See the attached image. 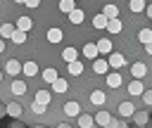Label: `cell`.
Listing matches in <instances>:
<instances>
[{
  "label": "cell",
  "mask_w": 152,
  "mask_h": 128,
  "mask_svg": "<svg viewBox=\"0 0 152 128\" xmlns=\"http://www.w3.org/2000/svg\"><path fill=\"white\" fill-rule=\"evenodd\" d=\"M107 62H109V66H112V69H121V66L126 64V59H124V55H121V52H112V55L107 57Z\"/></svg>",
  "instance_id": "6da1fadb"
},
{
  "label": "cell",
  "mask_w": 152,
  "mask_h": 128,
  "mask_svg": "<svg viewBox=\"0 0 152 128\" xmlns=\"http://www.w3.org/2000/svg\"><path fill=\"white\" fill-rule=\"evenodd\" d=\"M142 92H145V88H142V81H140V78H133V81L128 83V95L138 97V95H142Z\"/></svg>",
  "instance_id": "7a4b0ae2"
},
{
  "label": "cell",
  "mask_w": 152,
  "mask_h": 128,
  "mask_svg": "<svg viewBox=\"0 0 152 128\" xmlns=\"http://www.w3.org/2000/svg\"><path fill=\"white\" fill-rule=\"evenodd\" d=\"M147 73V66L142 64V62H135V64H131V76L133 78H142Z\"/></svg>",
  "instance_id": "3957f363"
},
{
  "label": "cell",
  "mask_w": 152,
  "mask_h": 128,
  "mask_svg": "<svg viewBox=\"0 0 152 128\" xmlns=\"http://www.w3.org/2000/svg\"><path fill=\"white\" fill-rule=\"evenodd\" d=\"M64 114H66V116H78V114H81V104H78L76 100L66 102V104H64Z\"/></svg>",
  "instance_id": "277c9868"
},
{
  "label": "cell",
  "mask_w": 152,
  "mask_h": 128,
  "mask_svg": "<svg viewBox=\"0 0 152 128\" xmlns=\"http://www.w3.org/2000/svg\"><path fill=\"white\" fill-rule=\"evenodd\" d=\"M119 114H121V116H126V119H133V114H135L133 102H121V104H119Z\"/></svg>",
  "instance_id": "5b68a950"
},
{
  "label": "cell",
  "mask_w": 152,
  "mask_h": 128,
  "mask_svg": "<svg viewBox=\"0 0 152 128\" xmlns=\"http://www.w3.org/2000/svg\"><path fill=\"white\" fill-rule=\"evenodd\" d=\"M133 123H135V126H142V128L150 126V114H147V111H135V114H133Z\"/></svg>",
  "instance_id": "8992f818"
},
{
  "label": "cell",
  "mask_w": 152,
  "mask_h": 128,
  "mask_svg": "<svg viewBox=\"0 0 152 128\" xmlns=\"http://www.w3.org/2000/svg\"><path fill=\"white\" fill-rule=\"evenodd\" d=\"M102 14H104L107 19H116V17H119V7H116L114 2H107V5L102 7Z\"/></svg>",
  "instance_id": "52a82bcc"
},
{
  "label": "cell",
  "mask_w": 152,
  "mask_h": 128,
  "mask_svg": "<svg viewBox=\"0 0 152 128\" xmlns=\"http://www.w3.org/2000/svg\"><path fill=\"white\" fill-rule=\"evenodd\" d=\"M83 55H86L88 59H93V62H95V59H97V55H100V50H97V43H88V45L83 47Z\"/></svg>",
  "instance_id": "ba28073f"
},
{
  "label": "cell",
  "mask_w": 152,
  "mask_h": 128,
  "mask_svg": "<svg viewBox=\"0 0 152 128\" xmlns=\"http://www.w3.org/2000/svg\"><path fill=\"white\" fill-rule=\"evenodd\" d=\"M62 59H64L66 64L76 62V59H78V50H76V47H64V52H62Z\"/></svg>",
  "instance_id": "9c48e42d"
},
{
  "label": "cell",
  "mask_w": 152,
  "mask_h": 128,
  "mask_svg": "<svg viewBox=\"0 0 152 128\" xmlns=\"http://www.w3.org/2000/svg\"><path fill=\"white\" fill-rule=\"evenodd\" d=\"M5 71H7L10 76H17L19 71H24V64H19L17 59H10V62H7V66H5Z\"/></svg>",
  "instance_id": "30bf717a"
},
{
  "label": "cell",
  "mask_w": 152,
  "mask_h": 128,
  "mask_svg": "<svg viewBox=\"0 0 152 128\" xmlns=\"http://www.w3.org/2000/svg\"><path fill=\"white\" fill-rule=\"evenodd\" d=\"M24 92H26V83H24L21 78L12 81V95H14V97H21Z\"/></svg>",
  "instance_id": "8fae6325"
},
{
  "label": "cell",
  "mask_w": 152,
  "mask_h": 128,
  "mask_svg": "<svg viewBox=\"0 0 152 128\" xmlns=\"http://www.w3.org/2000/svg\"><path fill=\"white\" fill-rule=\"evenodd\" d=\"M97 50H100V55H112V40L109 38H100L97 40Z\"/></svg>",
  "instance_id": "7c38bea8"
},
{
  "label": "cell",
  "mask_w": 152,
  "mask_h": 128,
  "mask_svg": "<svg viewBox=\"0 0 152 128\" xmlns=\"http://www.w3.org/2000/svg\"><path fill=\"white\" fill-rule=\"evenodd\" d=\"M93 71L95 73H107L109 71V62L107 59H95L93 62Z\"/></svg>",
  "instance_id": "4fadbf2b"
},
{
  "label": "cell",
  "mask_w": 152,
  "mask_h": 128,
  "mask_svg": "<svg viewBox=\"0 0 152 128\" xmlns=\"http://www.w3.org/2000/svg\"><path fill=\"white\" fill-rule=\"evenodd\" d=\"M31 26H33V19H31V17H19V19H17V28H19V31L26 33Z\"/></svg>",
  "instance_id": "5bb4252c"
},
{
  "label": "cell",
  "mask_w": 152,
  "mask_h": 128,
  "mask_svg": "<svg viewBox=\"0 0 152 128\" xmlns=\"http://www.w3.org/2000/svg\"><path fill=\"white\" fill-rule=\"evenodd\" d=\"M17 31V24H2L0 26V38H12Z\"/></svg>",
  "instance_id": "9a60e30c"
},
{
  "label": "cell",
  "mask_w": 152,
  "mask_h": 128,
  "mask_svg": "<svg viewBox=\"0 0 152 128\" xmlns=\"http://www.w3.org/2000/svg\"><path fill=\"white\" fill-rule=\"evenodd\" d=\"M78 126H81V128H93V126H95V116L81 114V116H78Z\"/></svg>",
  "instance_id": "2e32d148"
},
{
  "label": "cell",
  "mask_w": 152,
  "mask_h": 128,
  "mask_svg": "<svg viewBox=\"0 0 152 128\" xmlns=\"http://www.w3.org/2000/svg\"><path fill=\"white\" fill-rule=\"evenodd\" d=\"M107 24H109V19H107L102 12L93 17V26H95V28H107Z\"/></svg>",
  "instance_id": "e0dca14e"
},
{
  "label": "cell",
  "mask_w": 152,
  "mask_h": 128,
  "mask_svg": "<svg viewBox=\"0 0 152 128\" xmlns=\"http://www.w3.org/2000/svg\"><path fill=\"white\" fill-rule=\"evenodd\" d=\"M121 28H124V24H121L119 17H116V19H109V24H107V31H109V33H121Z\"/></svg>",
  "instance_id": "ac0fdd59"
},
{
  "label": "cell",
  "mask_w": 152,
  "mask_h": 128,
  "mask_svg": "<svg viewBox=\"0 0 152 128\" xmlns=\"http://www.w3.org/2000/svg\"><path fill=\"white\" fill-rule=\"evenodd\" d=\"M62 38H64L62 28H50V31H48V40H50V43H62Z\"/></svg>",
  "instance_id": "d6986e66"
},
{
  "label": "cell",
  "mask_w": 152,
  "mask_h": 128,
  "mask_svg": "<svg viewBox=\"0 0 152 128\" xmlns=\"http://www.w3.org/2000/svg\"><path fill=\"white\" fill-rule=\"evenodd\" d=\"M57 78H59L57 69H45V71H43V81H45V83H50V85H52Z\"/></svg>",
  "instance_id": "ffe728a7"
},
{
  "label": "cell",
  "mask_w": 152,
  "mask_h": 128,
  "mask_svg": "<svg viewBox=\"0 0 152 128\" xmlns=\"http://www.w3.org/2000/svg\"><path fill=\"white\" fill-rule=\"evenodd\" d=\"M7 116L19 119V116H21V104H19V102H10V104H7Z\"/></svg>",
  "instance_id": "44dd1931"
},
{
  "label": "cell",
  "mask_w": 152,
  "mask_h": 128,
  "mask_svg": "<svg viewBox=\"0 0 152 128\" xmlns=\"http://www.w3.org/2000/svg\"><path fill=\"white\" fill-rule=\"evenodd\" d=\"M109 121H112V114H107V111H97V114H95V123H97V126H104V128H107Z\"/></svg>",
  "instance_id": "7402d4cb"
},
{
  "label": "cell",
  "mask_w": 152,
  "mask_h": 128,
  "mask_svg": "<svg viewBox=\"0 0 152 128\" xmlns=\"http://www.w3.org/2000/svg\"><path fill=\"white\" fill-rule=\"evenodd\" d=\"M59 9H62L64 14H71V12L76 9V0H59Z\"/></svg>",
  "instance_id": "603a6c76"
},
{
  "label": "cell",
  "mask_w": 152,
  "mask_h": 128,
  "mask_svg": "<svg viewBox=\"0 0 152 128\" xmlns=\"http://www.w3.org/2000/svg\"><path fill=\"white\" fill-rule=\"evenodd\" d=\"M138 40H140L142 45H150V43H152V28H140Z\"/></svg>",
  "instance_id": "cb8c5ba5"
},
{
  "label": "cell",
  "mask_w": 152,
  "mask_h": 128,
  "mask_svg": "<svg viewBox=\"0 0 152 128\" xmlns=\"http://www.w3.org/2000/svg\"><path fill=\"white\" fill-rule=\"evenodd\" d=\"M104 81H107V85H109V88H119V85H121V76H119V73H114V71H112V73H107V78H104Z\"/></svg>",
  "instance_id": "d4e9b609"
},
{
  "label": "cell",
  "mask_w": 152,
  "mask_h": 128,
  "mask_svg": "<svg viewBox=\"0 0 152 128\" xmlns=\"http://www.w3.org/2000/svg\"><path fill=\"white\" fill-rule=\"evenodd\" d=\"M128 7H131V12H145L147 9V2L145 0H131Z\"/></svg>",
  "instance_id": "484cf974"
},
{
  "label": "cell",
  "mask_w": 152,
  "mask_h": 128,
  "mask_svg": "<svg viewBox=\"0 0 152 128\" xmlns=\"http://www.w3.org/2000/svg\"><path fill=\"white\" fill-rule=\"evenodd\" d=\"M66 66H69V73H71V76H81V73H83V64H81L78 59L71 62V64H66Z\"/></svg>",
  "instance_id": "4316f807"
},
{
  "label": "cell",
  "mask_w": 152,
  "mask_h": 128,
  "mask_svg": "<svg viewBox=\"0 0 152 128\" xmlns=\"http://www.w3.org/2000/svg\"><path fill=\"white\" fill-rule=\"evenodd\" d=\"M50 100H52V95H50L48 90H38V92H36V102H40V104H48Z\"/></svg>",
  "instance_id": "83f0119b"
},
{
  "label": "cell",
  "mask_w": 152,
  "mask_h": 128,
  "mask_svg": "<svg viewBox=\"0 0 152 128\" xmlns=\"http://www.w3.org/2000/svg\"><path fill=\"white\" fill-rule=\"evenodd\" d=\"M24 73H26V76H36V73H38V64H36V62H26V64H24Z\"/></svg>",
  "instance_id": "f1b7e54d"
},
{
  "label": "cell",
  "mask_w": 152,
  "mask_h": 128,
  "mask_svg": "<svg viewBox=\"0 0 152 128\" xmlns=\"http://www.w3.org/2000/svg\"><path fill=\"white\" fill-rule=\"evenodd\" d=\"M66 88H69V85H66L64 78H57V81L52 83V90H55V92H66Z\"/></svg>",
  "instance_id": "f546056e"
},
{
  "label": "cell",
  "mask_w": 152,
  "mask_h": 128,
  "mask_svg": "<svg viewBox=\"0 0 152 128\" xmlns=\"http://www.w3.org/2000/svg\"><path fill=\"white\" fill-rule=\"evenodd\" d=\"M69 21H71V24H81V21H83V9H74V12L69 14Z\"/></svg>",
  "instance_id": "4dcf8cb0"
},
{
  "label": "cell",
  "mask_w": 152,
  "mask_h": 128,
  "mask_svg": "<svg viewBox=\"0 0 152 128\" xmlns=\"http://www.w3.org/2000/svg\"><path fill=\"white\" fill-rule=\"evenodd\" d=\"M90 102H93V104H104V92H102V90H95V92L90 95Z\"/></svg>",
  "instance_id": "1f68e13d"
},
{
  "label": "cell",
  "mask_w": 152,
  "mask_h": 128,
  "mask_svg": "<svg viewBox=\"0 0 152 128\" xmlns=\"http://www.w3.org/2000/svg\"><path fill=\"white\" fill-rule=\"evenodd\" d=\"M24 40H26V33H24V31H19V28H17V31H14V36H12V43H17V45H21V43H24Z\"/></svg>",
  "instance_id": "d6a6232c"
},
{
  "label": "cell",
  "mask_w": 152,
  "mask_h": 128,
  "mask_svg": "<svg viewBox=\"0 0 152 128\" xmlns=\"http://www.w3.org/2000/svg\"><path fill=\"white\" fill-rule=\"evenodd\" d=\"M31 109H33V114H38V116H40V114H45V109H48V104H40V102H36V100H33V104H31Z\"/></svg>",
  "instance_id": "836d02e7"
},
{
  "label": "cell",
  "mask_w": 152,
  "mask_h": 128,
  "mask_svg": "<svg viewBox=\"0 0 152 128\" xmlns=\"http://www.w3.org/2000/svg\"><path fill=\"white\" fill-rule=\"evenodd\" d=\"M142 102L152 107V90H145V92H142Z\"/></svg>",
  "instance_id": "e575fe53"
},
{
  "label": "cell",
  "mask_w": 152,
  "mask_h": 128,
  "mask_svg": "<svg viewBox=\"0 0 152 128\" xmlns=\"http://www.w3.org/2000/svg\"><path fill=\"white\" fill-rule=\"evenodd\" d=\"M40 5V0H26V7H31V9H36Z\"/></svg>",
  "instance_id": "d590c367"
},
{
  "label": "cell",
  "mask_w": 152,
  "mask_h": 128,
  "mask_svg": "<svg viewBox=\"0 0 152 128\" xmlns=\"http://www.w3.org/2000/svg\"><path fill=\"white\" fill-rule=\"evenodd\" d=\"M10 128H24V123H21V121H12V126H10Z\"/></svg>",
  "instance_id": "8d00e7d4"
},
{
  "label": "cell",
  "mask_w": 152,
  "mask_h": 128,
  "mask_svg": "<svg viewBox=\"0 0 152 128\" xmlns=\"http://www.w3.org/2000/svg\"><path fill=\"white\" fill-rule=\"evenodd\" d=\"M5 114H7V107H5V104H2V102H0V119H2V116H5Z\"/></svg>",
  "instance_id": "74e56055"
},
{
  "label": "cell",
  "mask_w": 152,
  "mask_h": 128,
  "mask_svg": "<svg viewBox=\"0 0 152 128\" xmlns=\"http://www.w3.org/2000/svg\"><path fill=\"white\" fill-rule=\"evenodd\" d=\"M145 14H147V17H150V19H152V2H150V5H147V9H145Z\"/></svg>",
  "instance_id": "f35d334b"
},
{
  "label": "cell",
  "mask_w": 152,
  "mask_h": 128,
  "mask_svg": "<svg viewBox=\"0 0 152 128\" xmlns=\"http://www.w3.org/2000/svg\"><path fill=\"white\" fill-rule=\"evenodd\" d=\"M116 123H119V121H114V119H112V121L107 123V128H116Z\"/></svg>",
  "instance_id": "ab89813d"
},
{
  "label": "cell",
  "mask_w": 152,
  "mask_h": 128,
  "mask_svg": "<svg viewBox=\"0 0 152 128\" xmlns=\"http://www.w3.org/2000/svg\"><path fill=\"white\" fill-rule=\"evenodd\" d=\"M145 52H147V55H152V43H150V45H145Z\"/></svg>",
  "instance_id": "60d3db41"
},
{
  "label": "cell",
  "mask_w": 152,
  "mask_h": 128,
  "mask_svg": "<svg viewBox=\"0 0 152 128\" xmlns=\"http://www.w3.org/2000/svg\"><path fill=\"white\" fill-rule=\"evenodd\" d=\"M116 128H128V126H126L124 121H119V123H116Z\"/></svg>",
  "instance_id": "b9f144b4"
},
{
  "label": "cell",
  "mask_w": 152,
  "mask_h": 128,
  "mask_svg": "<svg viewBox=\"0 0 152 128\" xmlns=\"http://www.w3.org/2000/svg\"><path fill=\"white\" fill-rule=\"evenodd\" d=\"M57 128H71L69 123H57Z\"/></svg>",
  "instance_id": "7bdbcfd3"
},
{
  "label": "cell",
  "mask_w": 152,
  "mask_h": 128,
  "mask_svg": "<svg viewBox=\"0 0 152 128\" xmlns=\"http://www.w3.org/2000/svg\"><path fill=\"white\" fill-rule=\"evenodd\" d=\"M2 50H5V40L0 38V55H2Z\"/></svg>",
  "instance_id": "ee69618b"
},
{
  "label": "cell",
  "mask_w": 152,
  "mask_h": 128,
  "mask_svg": "<svg viewBox=\"0 0 152 128\" xmlns=\"http://www.w3.org/2000/svg\"><path fill=\"white\" fill-rule=\"evenodd\" d=\"M14 2H21V5H26V0H14Z\"/></svg>",
  "instance_id": "f6af8a7d"
},
{
  "label": "cell",
  "mask_w": 152,
  "mask_h": 128,
  "mask_svg": "<svg viewBox=\"0 0 152 128\" xmlns=\"http://www.w3.org/2000/svg\"><path fill=\"white\" fill-rule=\"evenodd\" d=\"M33 128H45V126H40V123H38V126H33Z\"/></svg>",
  "instance_id": "bcb514c9"
},
{
  "label": "cell",
  "mask_w": 152,
  "mask_h": 128,
  "mask_svg": "<svg viewBox=\"0 0 152 128\" xmlns=\"http://www.w3.org/2000/svg\"><path fill=\"white\" fill-rule=\"evenodd\" d=\"M0 81H2V71H0Z\"/></svg>",
  "instance_id": "7dc6e473"
},
{
  "label": "cell",
  "mask_w": 152,
  "mask_h": 128,
  "mask_svg": "<svg viewBox=\"0 0 152 128\" xmlns=\"http://www.w3.org/2000/svg\"><path fill=\"white\" fill-rule=\"evenodd\" d=\"M135 128H142V126H135Z\"/></svg>",
  "instance_id": "c3c4849f"
},
{
  "label": "cell",
  "mask_w": 152,
  "mask_h": 128,
  "mask_svg": "<svg viewBox=\"0 0 152 128\" xmlns=\"http://www.w3.org/2000/svg\"><path fill=\"white\" fill-rule=\"evenodd\" d=\"M93 128H95V126H93Z\"/></svg>",
  "instance_id": "681fc988"
},
{
  "label": "cell",
  "mask_w": 152,
  "mask_h": 128,
  "mask_svg": "<svg viewBox=\"0 0 152 128\" xmlns=\"http://www.w3.org/2000/svg\"><path fill=\"white\" fill-rule=\"evenodd\" d=\"M145 2H147V0H145Z\"/></svg>",
  "instance_id": "f907efd6"
}]
</instances>
